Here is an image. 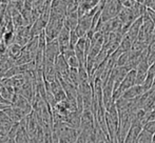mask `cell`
Instances as JSON below:
<instances>
[{"label":"cell","mask_w":155,"mask_h":143,"mask_svg":"<svg viewBox=\"0 0 155 143\" xmlns=\"http://www.w3.org/2000/svg\"><path fill=\"white\" fill-rule=\"evenodd\" d=\"M124 4L121 3L119 0H110L106 3V5L104 6L101 12V17H100L99 21H98L97 25H96L95 32H97L99 30L100 25L106 21L113 19L115 17H117L120 13L121 8H123Z\"/></svg>","instance_id":"1"},{"label":"cell","mask_w":155,"mask_h":143,"mask_svg":"<svg viewBox=\"0 0 155 143\" xmlns=\"http://www.w3.org/2000/svg\"><path fill=\"white\" fill-rule=\"evenodd\" d=\"M136 84V70H130L129 73L126 75L124 79L121 81V83L119 84V86L114 91L113 94V98L114 100H116L117 98L123 96V94L126 92L127 90H129L130 87L134 86Z\"/></svg>","instance_id":"2"},{"label":"cell","mask_w":155,"mask_h":143,"mask_svg":"<svg viewBox=\"0 0 155 143\" xmlns=\"http://www.w3.org/2000/svg\"><path fill=\"white\" fill-rule=\"evenodd\" d=\"M12 105L15 107H19L21 110H25L28 114H31L32 113V102L21 94H18V93L15 94L14 98L12 100Z\"/></svg>","instance_id":"3"},{"label":"cell","mask_w":155,"mask_h":143,"mask_svg":"<svg viewBox=\"0 0 155 143\" xmlns=\"http://www.w3.org/2000/svg\"><path fill=\"white\" fill-rule=\"evenodd\" d=\"M55 68L57 72V75L60 77L68 79V76H69V72H70V66L68 64L67 59L64 58V56L62 54H60L55 60Z\"/></svg>","instance_id":"4"},{"label":"cell","mask_w":155,"mask_h":143,"mask_svg":"<svg viewBox=\"0 0 155 143\" xmlns=\"http://www.w3.org/2000/svg\"><path fill=\"white\" fill-rule=\"evenodd\" d=\"M70 35H71V31H70L68 27H63L62 30L60 31L59 35L56 39H57L58 43H59V47H60V52L64 53L65 51L72 49L71 44H70Z\"/></svg>","instance_id":"5"},{"label":"cell","mask_w":155,"mask_h":143,"mask_svg":"<svg viewBox=\"0 0 155 143\" xmlns=\"http://www.w3.org/2000/svg\"><path fill=\"white\" fill-rule=\"evenodd\" d=\"M78 22H79V15L77 11H72L68 12L64 18V27H68L70 31H74L77 27Z\"/></svg>","instance_id":"6"},{"label":"cell","mask_w":155,"mask_h":143,"mask_svg":"<svg viewBox=\"0 0 155 143\" xmlns=\"http://www.w3.org/2000/svg\"><path fill=\"white\" fill-rule=\"evenodd\" d=\"M143 24V16L141 17H138L134 22L132 23V25L130 27L129 31L127 32V35L130 36V38L132 39L133 41H136L137 40V37H138V34H139V31H140L141 27Z\"/></svg>","instance_id":"7"},{"label":"cell","mask_w":155,"mask_h":143,"mask_svg":"<svg viewBox=\"0 0 155 143\" xmlns=\"http://www.w3.org/2000/svg\"><path fill=\"white\" fill-rule=\"evenodd\" d=\"M143 93H146V92L143 91V85L135 84L134 86H132V87H130L129 90H127L121 97H124V98H126V99H129V100H132V99L138 98V97L141 96Z\"/></svg>","instance_id":"8"},{"label":"cell","mask_w":155,"mask_h":143,"mask_svg":"<svg viewBox=\"0 0 155 143\" xmlns=\"http://www.w3.org/2000/svg\"><path fill=\"white\" fill-rule=\"evenodd\" d=\"M22 49H23V47L21 46V45L17 44L16 42L11 44L10 46L8 47V57H10V59L15 61V60L20 56V54L22 53Z\"/></svg>","instance_id":"9"},{"label":"cell","mask_w":155,"mask_h":143,"mask_svg":"<svg viewBox=\"0 0 155 143\" xmlns=\"http://www.w3.org/2000/svg\"><path fill=\"white\" fill-rule=\"evenodd\" d=\"M15 39H16V31H4L2 35V42L6 47L15 43Z\"/></svg>","instance_id":"10"},{"label":"cell","mask_w":155,"mask_h":143,"mask_svg":"<svg viewBox=\"0 0 155 143\" xmlns=\"http://www.w3.org/2000/svg\"><path fill=\"white\" fill-rule=\"evenodd\" d=\"M153 140L154 136L143 129V131L140 132L138 138H137V143H152Z\"/></svg>","instance_id":"11"},{"label":"cell","mask_w":155,"mask_h":143,"mask_svg":"<svg viewBox=\"0 0 155 143\" xmlns=\"http://www.w3.org/2000/svg\"><path fill=\"white\" fill-rule=\"evenodd\" d=\"M143 129H145V131L149 132V133L152 134L153 136H155V120L146 122L145 124L143 125Z\"/></svg>","instance_id":"12"},{"label":"cell","mask_w":155,"mask_h":143,"mask_svg":"<svg viewBox=\"0 0 155 143\" xmlns=\"http://www.w3.org/2000/svg\"><path fill=\"white\" fill-rule=\"evenodd\" d=\"M79 38L80 37L77 35V33L75 32V30H74V31H71V35H70V44H71L72 49L75 47V45L77 44Z\"/></svg>","instance_id":"13"},{"label":"cell","mask_w":155,"mask_h":143,"mask_svg":"<svg viewBox=\"0 0 155 143\" xmlns=\"http://www.w3.org/2000/svg\"><path fill=\"white\" fill-rule=\"evenodd\" d=\"M145 15L152 21L153 23H155V11L151 8H147V11H146Z\"/></svg>","instance_id":"14"},{"label":"cell","mask_w":155,"mask_h":143,"mask_svg":"<svg viewBox=\"0 0 155 143\" xmlns=\"http://www.w3.org/2000/svg\"><path fill=\"white\" fill-rule=\"evenodd\" d=\"M87 143H97V135H96V129L95 131L93 132L92 134L90 135V137H89L88 141Z\"/></svg>","instance_id":"15"},{"label":"cell","mask_w":155,"mask_h":143,"mask_svg":"<svg viewBox=\"0 0 155 143\" xmlns=\"http://www.w3.org/2000/svg\"><path fill=\"white\" fill-rule=\"evenodd\" d=\"M135 2H137V3H139V4H145V5H147V0H135Z\"/></svg>","instance_id":"16"},{"label":"cell","mask_w":155,"mask_h":143,"mask_svg":"<svg viewBox=\"0 0 155 143\" xmlns=\"http://www.w3.org/2000/svg\"><path fill=\"white\" fill-rule=\"evenodd\" d=\"M119 1H120V2H121V3H124V1H126V0H119Z\"/></svg>","instance_id":"17"},{"label":"cell","mask_w":155,"mask_h":143,"mask_svg":"<svg viewBox=\"0 0 155 143\" xmlns=\"http://www.w3.org/2000/svg\"><path fill=\"white\" fill-rule=\"evenodd\" d=\"M152 110H155V104H154V106H153V108H152Z\"/></svg>","instance_id":"18"},{"label":"cell","mask_w":155,"mask_h":143,"mask_svg":"<svg viewBox=\"0 0 155 143\" xmlns=\"http://www.w3.org/2000/svg\"><path fill=\"white\" fill-rule=\"evenodd\" d=\"M154 140H155V136H154Z\"/></svg>","instance_id":"19"}]
</instances>
